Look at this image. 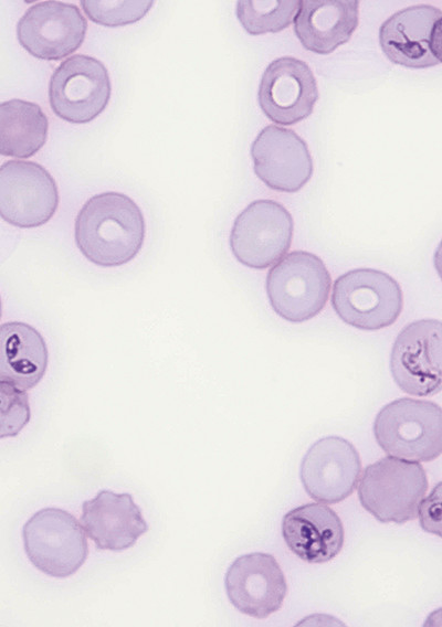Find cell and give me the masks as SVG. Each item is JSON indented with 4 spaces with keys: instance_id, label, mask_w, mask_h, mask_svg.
<instances>
[{
    "instance_id": "obj_1",
    "label": "cell",
    "mask_w": 442,
    "mask_h": 627,
    "mask_svg": "<svg viewBox=\"0 0 442 627\" xmlns=\"http://www.w3.org/2000/svg\"><path fill=\"white\" fill-rule=\"evenodd\" d=\"M146 236V222L138 204L120 192L91 196L78 211L74 240L78 251L101 267H118L133 261Z\"/></svg>"
},
{
    "instance_id": "obj_2",
    "label": "cell",
    "mask_w": 442,
    "mask_h": 627,
    "mask_svg": "<svg viewBox=\"0 0 442 627\" xmlns=\"http://www.w3.org/2000/svg\"><path fill=\"white\" fill-rule=\"evenodd\" d=\"M373 435L388 455L427 463L442 450V410L431 401L400 397L382 406L373 422Z\"/></svg>"
},
{
    "instance_id": "obj_3",
    "label": "cell",
    "mask_w": 442,
    "mask_h": 627,
    "mask_svg": "<svg viewBox=\"0 0 442 627\" xmlns=\"http://www.w3.org/2000/svg\"><path fill=\"white\" fill-rule=\"evenodd\" d=\"M358 481L361 507L379 522L397 524L417 518L429 486L421 464L392 456L368 465Z\"/></svg>"
},
{
    "instance_id": "obj_4",
    "label": "cell",
    "mask_w": 442,
    "mask_h": 627,
    "mask_svg": "<svg viewBox=\"0 0 442 627\" xmlns=\"http://www.w3.org/2000/svg\"><path fill=\"white\" fill-rule=\"evenodd\" d=\"M332 285L327 266L317 255L293 251L267 272L265 290L272 310L291 323L316 317L326 306Z\"/></svg>"
},
{
    "instance_id": "obj_5",
    "label": "cell",
    "mask_w": 442,
    "mask_h": 627,
    "mask_svg": "<svg viewBox=\"0 0 442 627\" xmlns=\"http://www.w3.org/2000/svg\"><path fill=\"white\" fill-rule=\"evenodd\" d=\"M330 302L345 323L377 331L397 321L403 308V294L399 283L386 272L355 268L335 279Z\"/></svg>"
},
{
    "instance_id": "obj_6",
    "label": "cell",
    "mask_w": 442,
    "mask_h": 627,
    "mask_svg": "<svg viewBox=\"0 0 442 627\" xmlns=\"http://www.w3.org/2000/svg\"><path fill=\"white\" fill-rule=\"evenodd\" d=\"M22 540L31 564L54 578L75 574L88 555L82 525L72 513L55 507L30 517L22 528Z\"/></svg>"
},
{
    "instance_id": "obj_7",
    "label": "cell",
    "mask_w": 442,
    "mask_h": 627,
    "mask_svg": "<svg viewBox=\"0 0 442 627\" xmlns=\"http://www.w3.org/2000/svg\"><path fill=\"white\" fill-rule=\"evenodd\" d=\"M293 232V217L282 203L255 200L235 217L229 237L230 248L239 263L262 270L286 254Z\"/></svg>"
},
{
    "instance_id": "obj_8",
    "label": "cell",
    "mask_w": 442,
    "mask_h": 627,
    "mask_svg": "<svg viewBox=\"0 0 442 627\" xmlns=\"http://www.w3.org/2000/svg\"><path fill=\"white\" fill-rule=\"evenodd\" d=\"M112 83L104 63L96 57L75 54L53 71L49 82V103L53 113L72 124H86L108 105Z\"/></svg>"
},
{
    "instance_id": "obj_9",
    "label": "cell",
    "mask_w": 442,
    "mask_h": 627,
    "mask_svg": "<svg viewBox=\"0 0 442 627\" xmlns=\"http://www.w3.org/2000/svg\"><path fill=\"white\" fill-rule=\"evenodd\" d=\"M442 327L439 319H419L404 326L390 353V372L398 387L414 396L441 391Z\"/></svg>"
},
{
    "instance_id": "obj_10",
    "label": "cell",
    "mask_w": 442,
    "mask_h": 627,
    "mask_svg": "<svg viewBox=\"0 0 442 627\" xmlns=\"http://www.w3.org/2000/svg\"><path fill=\"white\" fill-rule=\"evenodd\" d=\"M60 203L54 178L40 163L8 160L0 166V217L21 229L39 227Z\"/></svg>"
},
{
    "instance_id": "obj_11",
    "label": "cell",
    "mask_w": 442,
    "mask_h": 627,
    "mask_svg": "<svg viewBox=\"0 0 442 627\" xmlns=\"http://www.w3.org/2000/svg\"><path fill=\"white\" fill-rule=\"evenodd\" d=\"M442 11L431 4L403 8L379 28V45L387 59L408 68L441 63Z\"/></svg>"
},
{
    "instance_id": "obj_12",
    "label": "cell",
    "mask_w": 442,
    "mask_h": 627,
    "mask_svg": "<svg viewBox=\"0 0 442 627\" xmlns=\"http://www.w3.org/2000/svg\"><path fill=\"white\" fill-rule=\"evenodd\" d=\"M87 21L78 7L62 1L32 4L17 23L20 45L33 57L59 61L83 44Z\"/></svg>"
},
{
    "instance_id": "obj_13",
    "label": "cell",
    "mask_w": 442,
    "mask_h": 627,
    "mask_svg": "<svg viewBox=\"0 0 442 627\" xmlns=\"http://www.w3.org/2000/svg\"><path fill=\"white\" fill-rule=\"evenodd\" d=\"M361 460L356 447L340 436L316 440L299 465V479L306 493L327 504L347 499L356 489Z\"/></svg>"
},
{
    "instance_id": "obj_14",
    "label": "cell",
    "mask_w": 442,
    "mask_h": 627,
    "mask_svg": "<svg viewBox=\"0 0 442 627\" xmlns=\"http://www.w3.org/2000/svg\"><path fill=\"white\" fill-rule=\"evenodd\" d=\"M316 78L309 65L294 56H281L264 70L257 89L263 114L273 123L295 125L313 113L318 99Z\"/></svg>"
},
{
    "instance_id": "obj_15",
    "label": "cell",
    "mask_w": 442,
    "mask_h": 627,
    "mask_svg": "<svg viewBox=\"0 0 442 627\" xmlns=\"http://www.w3.org/2000/svg\"><path fill=\"white\" fill-rule=\"evenodd\" d=\"M229 602L240 613L263 619L276 613L287 594V583L276 559L252 552L236 557L224 575Z\"/></svg>"
},
{
    "instance_id": "obj_16",
    "label": "cell",
    "mask_w": 442,
    "mask_h": 627,
    "mask_svg": "<svg viewBox=\"0 0 442 627\" xmlns=\"http://www.w3.org/2000/svg\"><path fill=\"white\" fill-rule=\"evenodd\" d=\"M256 177L277 192L299 191L313 176L307 144L294 130L265 126L251 145Z\"/></svg>"
},
{
    "instance_id": "obj_17",
    "label": "cell",
    "mask_w": 442,
    "mask_h": 627,
    "mask_svg": "<svg viewBox=\"0 0 442 627\" xmlns=\"http://www.w3.org/2000/svg\"><path fill=\"white\" fill-rule=\"evenodd\" d=\"M81 525L97 550L122 552L148 531L131 495L99 490L82 503Z\"/></svg>"
},
{
    "instance_id": "obj_18",
    "label": "cell",
    "mask_w": 442,
    "mask_h": 627,
    "mask_svg": "<svg viewBox=\"0 0 442 627\" xmlns=\"http://www.w3.org/2000/svg\"><path fill=\"white\" fill-rule=\"evenodd\" d=\"M281 533L288 550L312 564L332 561L345 543V529L339 516L328 506L317 502L285 513Z\"/></svg>"
},
{
    "instance_id": "obj_19",
    "label": "cell",
    "mask_w": 442,
    "mask_h": 627,
    "mask_svg": "<svg viewBox=\"0 0 442 627\" xmlns=\"http://www.w3.org/2000/svg\"><path fill=\"white\" fill-rule=\"evenodd\" d=\"M358 23V0H302L294 32L304 49L327 55L350 40Z\"/></svg>"
},
{
    "instance_id": "obj_20",
    "label": "cell",
    "mask_w": 442,
    "mask_h": 627,
    "mask_svg": "<svg viewBox=\"0 0 442 627\" xmlns=\"http://www.w3.org/2000/svg\"><path fill=\"white\" fill-rule=\"evenodd\" d=\"M48 364V346L35 328L21 321L0 325V381L30 390L43 379Z\"/></svg>"
},
{
    "instance_id": "obj_21",
    "label": "cell",
    "mask_w": 442,
    "mask_h": 627,
    "mask_svg": "<svg viewBox=\"0 0 442 627\" xmlns=\"http://www.w3.org/2000/svg\"><path fill=\"white\" fill-rule=\"evenodd\" d=\"M49 119L40 105L12 98L0 103V155L30 158L48 139Z\"/></svg>"
},
{
    "instance_id": "obj_22",
    "label": "cell",
    "mask_w": 442,
    "mask_h": 627,
    "mask_svg": "<svg viewBox=\"0 0 442 627\" xmlns=\"http://www.w3.org/2000/svg\"><path fill=\"white\" fill-rule=\"evenodd\" d=\"M299 0H240L236 18L251 35L277 33L291 25Z\"/></svg>"
},
{
    "instance_id": "obj_23",
    "label": "cell",
    "mask_w": 442,
    "mask_h": 627,
    "mask_svg": "<svg viewBox=\"0 0 442 627\" xmlns=\"http://www.w3.org/2000/svg\"><path fill=\"white\" fill-rule=\"evenodd\" d=\"M154 1L82 0L81 6L91 21L116 28L141 20L151 9Z\"/></svg>"
},
{
    "instance_id": "obj_24",
    "label": "cell",
    "mask_w": 442,
    "mask_h": 627,
    "mask_svg": "<svg viewBox=\"0 0 442 627\" xmlns=\"http://www.w3.org/2000/svg\"><path fill=\"white\" fill-rule=\"evenodd\" d=\"M30 418L31 408L25 391L0 381V439L17 436Z\"/></svg>"
},
{
    "instance_id": "obj_25",
    "label": "cell",
    "mask_w": 442,
    "mask_h": 627,
    "mask_svg": "<svg viewBox=\"0 0 442 627\" xmlns=\"http://www.w3.org/2000/svg\"><path fill=\"white\" fill-rule=\"evenodd\" d=\"M421 504V503H420ZM440 483L431 495L419 506L418 516L421 528L440 536Z\"/></svg>"
},
{
    "instance_id": "obj_26",
    "label": "cell",
    "mask_w": 442,
    "mask_h": 627,
    "mask_svg": "<svg viewBox=\"0 0 442 627\" xmlns=\"http://www.w3.org/2000/svg\"><path fill=\"white\" fill-rule=\"evenodd\" d=\"M2 316V300H1V296H0V318Z\"/></svg>"
}]
</instances>
